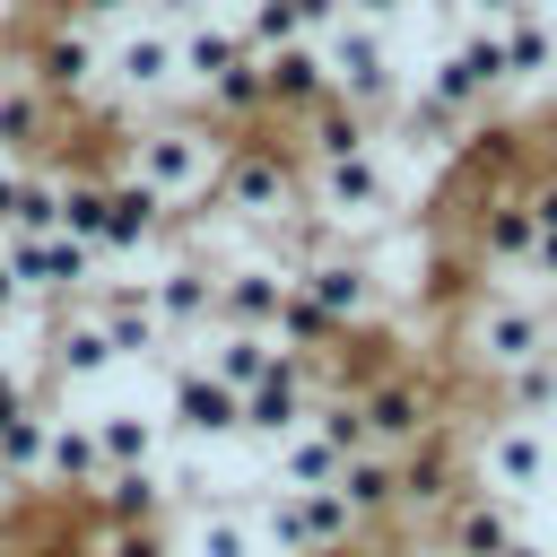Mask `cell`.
<instances>
[{
	"label": "cell",
	"instance_id": "obj_1",
	"mask_svg": "<svg viewBox=\"0 0 557 557\" xmlns=\"http://www.w3.org/2000/svg\"><path fill=\"white\" fill-rule=\"evenodd\" d=\"M226 139H235V131H218L209 113L165 104V113H131L104 165H113V174H131L139 191H157V200L183 218V209H200V200H209V183H218V165H226Z\"/></svg>",
	"mask_w": 557,
	"mask_h": 557
},
{
	"label": "cell",
	"instance_id": "obj_2",
	"mask_svg": "<svg viewBox=\"0 0 557 557\" xmlns=\"http://www.w3.org/2000/svg\"><path fill=\"white\" fill-rule=\"evenodd\" d=\"M548 339V296L522 287V278H470L453 296V322H444V348H453V374L470 392H487L496 374H513L522 357H540Z\"/></svg>",
	"mask_w": 557,
	"mask_h": 557
},
{
	"label": "cell",
	"instance_id": "obj_3",
	"mask_svg": "<svg viewBox=\"0 0 557 557\" xmlns=\"http://www.w3.org/2000/svg\"><path fill=\"white\" fill-rule=\"evenodd\" d=\"M296 191H305L339 235H374V226L409 218V174H400V148H392L383 131H374L366 148H348V157L296 165Z\"/></svg>",
	"mask_w": 557,
	"mask_h": 557
},
{
	"label": "cell",
	"instance_id": "obj_4",
	"mask_svg": "<svg viewBox=\"0 0 557 557\" xmlns=\"http://www.w3.org/2000/svg\"><path fill=\"white\" fill-rule=\"evenodd\" d=\"M9 52L61 113H104V26H87L78 9H44Z\"/></svg>",
	"mask_w": 557,
	"mask_h": 557
},
{
	"label": "cell",
	"instance_id": "obj_5",
	"mask_svg": "<svg viewBox=\"0 0 557 557\" xmlns=\"http://www.w3.org/2000/svg\"><path fill=\"white\" fill-rule=\"evenodd\" d=\"M174 96H183V78H174V26L148 17V9L113 17V26H104V113H113V122L165 113Z\"/></svg>",
	"mask_w": 557,
	"mask_h": 557
},
{
	"label": "cell",
	"instance_id": "obj_6",
	"mask_svg": "<svg viewBox=\"0 0 557 557\" xmlns=\"http://www.w3.org/2000/svg\"><path fill=\"white\" fill-rule=\"evenodd\" d=\"M296 200V148H287V131H261V139H226V165H218V183H209V218H226L244 244L278 218Z\"/></svg>",
	"mask_w": 557,
	"mask_h": 557
},
{
	"label": "cell",
	"instance_id": "obj_7",
	"mask_svg": "<svg viewBox=\"0 0 557 557\" xmlns=\"http://www.w3.org/2000/svg\"><path fill=\"white\" fill-rule=\"evenodd\" d=\"M348 392H357V418H366V444H374V453H409L418 435H435V426L453 418V392H444V374H426L418 357L366 366Z\"/></svg>",
	"mask_w": 557,
	"mask_h": 557
},
{
	"label": "cell",
	"instance_id": "obj_8",
	"mask_svg": "<svg viewBox=\"0 0 557 557\" xmlns=\"http://www.w3.org/2000/svg\"><path fill=\"white\" fill-rule=\"evenodd\" d=\"M461 470L496 496H513L522 513L548 496V470H557V418H513V409H487V426L461 444Z\"/></svg>",
	"mask_w": 557,
	"mask_h": 557
},
{
	"label": "cell",
	"instance_id": "obj_9",
	"mask_svg": "<svg viewBox=\"0 0 557 557\" xmlns=\"http://www.w3.org/2000/svg\"><path fill=\"white\" fill-rule=\"evenodd\" d=\"M322 78H331L339 104H357L366 122H383V113L400 104V87H409L400 35H392V26H366V17H339V26L322 35Z\"/></svg>",
	"mask_w": 557,
	"mask_h": 557
},
{
	"label": "cell",
	"instance_id": "obj_10",
	"mask_svg": "<svg viewBox=\"0 0 557 557\" xmlns=\"http://www.w3.org/2000/svg\"><path fill=\"white\" fill-rule=\"evenodd\" d=\"M287 278H296V296H305L339 339H357V331L383 322V278H374V261H366V235H331V244H322L313 261H296Z\"/></svg>",
	"mask_w": 557,
	"mask_h": 557
},
{
	"label": "cell",
	"instance_id": "obj_11",
	"mask_svg": "<svg viewBox=\"0 0 557 557\" xmlns=\"http://www.w3.org/2000/svg\"><path fill=\"white\" fill-rule=\"evenodd\" d=\"M252 522H261V548L270 557H348L366 540L357 513L339 505V487H261L252 496Z\"/></svg>",
	"mask_w": 557,
	"mask_h": 557
},
{
	"label": "cell",
	"instance_id": "obj_12",
	"mask_svg": "<svg viewBox=\"0 0 557 557\" xmlns=\"http://www.w3.org/2000/svg\"><path fill=\"white\" fill-rule=\"evenodd\" d=\"M139 287H148V313H157L165 348H183V339H209V331H218V261H209V252L165 244L157 261H139Z\"/></svg>",
	"mask_w": 557,
	"mask_h": 557
},
{
	"label": "cell",
	"instance_id": "obj_13",
	"mask_svg": "<svg viewBox=\"0 0 557 557\" xmlns=\"http://www.w3.org/2000/svg\"><path fill=\"white\" fill-rule=\"evenodd\" d=\"M165 366V392H157V418L174 444H209L226 453L235 444V383H218L200 357H157Z\"/></svg>",
	"mask_w": 557,
	"mask_h": 557
},
{
	"label": "cell",
	"instance_id": "obj_14",
	"mask_svg": "<svg viewBox=\"0 0 557 557\" xmlns=\"http://www.w3.org/2000/svg\"><path fill=\"white\" fill-rule=\"evenodd\" d=\"M174 244V209L157 200V191H139L131 174H113L104 165V209H96V252L113 261V270H139V261H157Z\"/></svg>",
	"mask_w": 557,
	"mask_h": 557
},
{
	"label": "cell",
	"instance_id": "obj_15",
	"mask_svg": "<svg viewBox=\"0 0 557 557\" xmlns=\"http://www.w3.org/2000/svg\"><path fill=\"white\" fill-rule=\"evenodd\" d=\"M0 252H9V270H17V287H26L35 305H70V296H87V287L104 278V252L78 244V235H61V226H44V235H0Z\"/></svg>",
	"mask_w": 557,
	"mask_h": 557
},
{
	"label": "cell",
	"instance_id": "obj_16",
	"mask_svg": "<svg viewBox=\"0 0 557 557\" xmlns=\"http://www.w3.org/2000/svg\"><path fill=\"white\" fill-rule=\"evenodd\" d=\"M522 252H531V209H522L513 183H487L470 200V226H461V270L470 278H513Z\"/></svg>",
	"mask_w": 557,
	"mask_h": 557
},
{
	"label": "cell",
	"instance_id": "obj_17",
	"mask_svg": "<svg viewBox=\"0 0 557 557\" xmlns=\"http://www.w3.org/2000/svg\"><path fill=\"white\" fill-rule=\"evenodd\" d=\"M78 305L96 313V331H104L113 366H157V357H165V331H157V313H148L139 270H113V261H104V278H96Z\"/></svg>",
	"mask_w": 557,
	"mask_h": 557
},
{
	"label": "cell",
	"instance_id": "obj_18",
	"mask_svg": "<svg viewBox=\"0 0 557 557\" xmlns=\"http://www.w3.org/2000/svg\"><path fill=\"white\" fill-rule=\"evenodd\" d=\"M400 461V505H392V531H426L453 496H461V444H453V426H435V435H418L409 453H392Z\"/></svg>",
	"mask_w": 557,
	"mask_h": 557
},
{
	"label": "cell",
	"instance_id": "obj_19",
	"mask_svg": "<svg viewBox=\"0 0 557 557\" xmlns=\"http://www.w3.org/2000/svg\"><path fill=\"white\" fill-rule=\"evenodd\" d=\"M513 531H522V505L496 496V487H479V479H461V496L426 522V548L435 557H496Z\"/></svg>",
	"mask_w": 557,
	"mask_h": 557
},
{
	"label": "cell",
	"instance_id": "obj_20",
	"mask_svg": "<svg viewBox=\"0 0 557 557\" xmlns=\"http://www.w3.org/2000/svg\"><path fill=\"white\" fill-rule=\"evenodd\" d=\"M287 296H296V278H287L270 252L244 244V252L218 261V322H226V331H278Z\"/></svg>",
	"mask_w": 557,
	"mask_h": 557
},
{
	"label": "cell",
	"instance_id": "obj_21",
	"mask_svg": "<svg viewBox=\"0 0 557 557\" xmlns=\"http://www.w3.org/2000/svg\"><path fill=\"white\" fill-rule=\"evenodd\" d=\"M96 479H104V461H96L87 409L52 400V426H44V453H35V496H52V505H87Z\"/></svg>",
	"mask_w": 557,
	"mask_h": 557
},
{
	"label": "cell",
	"instance_id": "obj_22",
	"mask_svg": "<svg viewBox=\"0 0 557 557\" xmlns=\"http://www.w3.org/2000/svg\"><path fill=\"white\" fill-rule=\"evenodd\" d=\"M165 531H174V557H270L261 522H252V496H200Z\"/></svg>",
	"mask_w": 557,
	"mask_h": 557
},
{
	"label": "cell",
	"instance_id": "obj_23",
	"mask_svg": "<svg viewBox=\"0 0 557 557\" xmlns=\"http://www.w3.org/2000/svg\"><path fill=\"white\" fill-rule=\"evenodd\" d=\"M52 131H61V104L17 70V52L0 44V157H52Z\"/></svg>",
	"mask_w": 557,
	"mask_h": 557
},
{
	"label": "cell",
	"instance_id": "obj_24",
	"mask_svg": "<svg viewBox=\"0 0 557 557\" xmlns=\"http://www.w3.org/2000/svg\"><path fill=\"white\" fill-rule=\"evenodd\" d=\"M87 435H96V461H104V470H148V461L165 453L157 400H96V409H87Z\"/></svg>",
	"mask_w": 557,
	"mask_h": 557
},
{
	"label": "cell",
	"instance_id": "obj_25",
	"mask_svg": "<svg viewBox=\"0 0 557 557\" xmlns=\"http://www.w3.org/2000/svg\"><path fill=\"white\" fill-rule=\"evenodd\" d=\"M252 70H261V113L287 131L305 104H322L331 96V78H322V44H278V52H252Z\"/></svg>",
	"mask_w": 557,
	"mask_h": 557
},
{
	"label": "cell",
	"instance_id": "obj_26",
	"mask_svg": "<svg viewBox=\"0 0 557 557\" xmlns=\"http://www.w3.org/2000/svg\"><path fill=\"white\" fill-rule=\"evenodd\" d=\"M331 487H339V505L357 513V531H392V505H400V461H392V453H374V444L348 453Z\"/></svg>",
	"mask_w": 557,
	"mask_h": 557
},
{
	"label": "cell",
	"instance_id": "obj_27",
	"mask_svg": "<svg viewBox=\"0 0 557 557\" xmlns=\"http://www.w3.org/2000/svg\"><path fill=\"white\" fill-rule=\"evenodd\" d=\"M496 52H505V78H513V96H531L540 78H557V17H548V9H522V17H505V26H496Z\"/></svg>",
	"mask_w": 557,
	"mask_h": 557
},
{
	"label": "cell",
	"instance_id": "obj_28",
	"mask_svg": "<svg viewBox=\"0 0 557 557\" xmlns=\"http://www.w3.org/2000/svg\"><path fill=\"white\" fill-rule=\"evenodd\" d=\"M87 505H96V522H174V496H165L157 461L148 470H104L87 487Z\"/></svg>",
	"mask_w": 557,
	"mask_h": 557
},
{
	"label": "cell",
	"instance_id": "obj_29",
	"mask_svg": "<svg viewBox=\"0 0 557 557\" xmlns=\"http://www.w3.org/2000/svg\"><path fill=\"white\" fill-rule=\"evenodd\" d=\"M270 357H278V339H270V331H226V322H218V331L200 339V366H209L218 383H235V392H244Z\"/></svg>",
	"mask_w": 557,
	"mask_h": 557
},
{
	"label": "cell",
	"instance_id": "obj_30",
	"mask_svg": "<svg viewBox=\"0 0 557 557\" xmlns=\"http://www.w3.org/2000/svg\"><path fill=\"white\" fill-rule=\"evenodd\" d=\"M487 409H513V418H557V366L548 357H522L513 374L487 383Z\"/></svg>",
	"mask_w": 557,
	"mask_h": 557
},
{
	"label": "cell",
	"instance_id": "obj_31",
	"mask_svg": "<svg viewBox=\"0 0 557 557\" xmlns=\"http://www.w3.org/2000/svg\"><path fill=\"white\" fill-rule=\"evenodd\" d=\"M78 557H174V531L165 522H96L78 540Z\"/></svg>",
	"mask_w": 557,
	"mask_h": 557
},
{
	"label": "cell",
	"instance_id": "obj_32",
	"mask_svg": "<svg viewBox=\"0 0 557 557\" xmlns=\"http://www.w3.org/2000/svg\"><path fill=\"white\" fill-rule=\"evenodd\" d=\"M35 313H44V305H35L26 287H17V270H9V252H0V339H9L17 322H35Z\"/></svg>",
	"mask_w": 557,
	"mask_h": 557
},
{
	"label": "cell",
	"instance_id": "obj_33",
	"mask_svg": "<svg viewBox=\"0 0 557 557\" xmlns=\"http://www.w3.org/2000/svg\"><path fill=\"white\" fill-rule=\"evenodd\" d=\"M26 505H35V479H17V470L0 461V531H17V522H26Z\"/></svg>",
	"mask_w": 557,
	"mask_h": 557
},
{
	"label": "cell",
	"instance_id": "obj_34",
	"mask_svg": "<svg viewBox=\"0 0 557 557\" xmlns=\"http://www.w3.org/2000/svg\"><path fill=\"white\" fill-rule=\"evenodd\" d=\"M348 17H366V26H392V35H400V26L418 17V0H348Z\"/></svg>",
	"mask_w": 557,
	"mask_h": 557
},
{
	"label": "cell",
	"instance_id": "obj_35",
	"mask_svg": "<svg viewBox=\"0 0 557 557\" xmlns=\"http://www.w3.org/2000/svg\"><path fill=\"white\" fill-rule=\"evenodd\" d=\"M470 26H505V17H522V9H540V0H453Z\"/></svg>",
	"mask_w": 557,
	"mask_h": 557
},
{
	"label": "cell",
	"instance_id": "obj_36",
	"mask_svg": "<svg viewBox=\"0 0 557 557\" xmlns=\"http://www.w3.org/2000/svg\"><path fill=\"white\" fill-rule=\"evenodd\" d=\"M496 557H557V540H548V531H531V522H522V531H513V540H505V548H496Z\"/></svg>",
	"mask_w": 557,
	"mask_h": 557
},
{
	"label": "cell",
	"instance_id": "obj_37",
	"mask_svg": "<svg viewBox=\"0 0 557 557\" xmlns=\"http://www.w3.org/2000/svg\"><path fill=\"white\" fill-rule=\"evenodd\" d=\"M540 357L557 366V296H548V339H540Z\"/></svg>",
	"mask_w": 557,
	"mask_h": 557
}]
</instances>
